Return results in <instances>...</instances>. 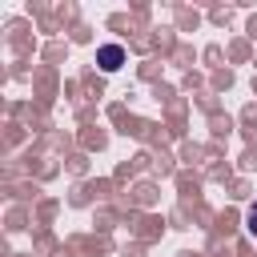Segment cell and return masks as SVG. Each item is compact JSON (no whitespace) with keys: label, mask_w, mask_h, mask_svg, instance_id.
<instances>
[{"label":"cell","mask_w":257,"mask_h":257,"mask_svg":"<svg viewBox=\"0 0 257 257\" xmlns=\"http://www.w3.org/2000/svg\"><path fill=\"white\" fill-rule=\"evenodd\" d=\"M96 64H100L104 72H116V68L124 64V48H120V44H100V48H96Z\"/></svg>","instance_id":"obj_1"},{"label":"cell","mask_w":257,"mask_h":257,"mask_svg":"<svg viewBox=\"0 0 257 257\" xmlns=\"http://www.w3.org/2000/svg\"><path fill=\"white\" fill-rule=\"evenodd\" d=\"M245 229H249V237H257V205H249V213H245Z\"/></svg>","instance_id":"obj_2"}]
</instances>
